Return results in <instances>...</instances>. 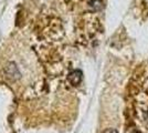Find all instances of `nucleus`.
<instances>
[{"label":"nucleus","instance_id":"f03ea898","mask_svg":"<svg viewBox=\"0 0 148 133\" xmlns=\"http://www.w3.org/2000/svg\"><path fill=\"white\" fill-rule=\"evenodd\" d=\"M104 133H118V132L116 130H114V129H108V130L104 131Z\"/></svg>","mask_w":148,"mask_h":133},{"label":"nucleus","instance_id":"f257e3e1","mask_svg":"<svg viewBox=\"0 0 148 133\" xmlns=\"http://www.w3.org/2000/svg\"><path fill=\"white\" fill-rule=\"evenodd\" d=\"M69 79H70V81L73 83V84H77V83L81 82V80H82V72L81 71H74L72 72L70 76H69Z\"/></svg>","mask_w":148,"mask_h":133}]
</instances>
